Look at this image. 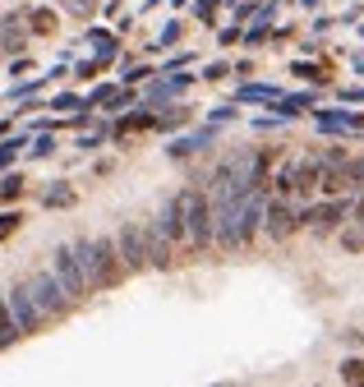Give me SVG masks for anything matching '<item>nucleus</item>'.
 Listing matches in <instances>:
<instances>
[{
  "label": "nucleus",
  "instance_id": "nucleus-5",
  "mask_svg": "<svg viewBox=\"0 0 364 387\" xmlns=\"http://www.w3.org/2000/svg\"><path fill=\"white\" fill-rule=\"evenodd\" d=\"M120 258L129 267H148V235H143V221H129L120 231Z\"/></svg>",
  "mask_w": 364,
  "mask_h": 387
},
{
  "label": "nucleus",
  "instance_id": "nucleus-7",
  "mask_svg": "<svg viewBox=\"0 0 364 387\" xmlns=\"http://www.w3.org/2000/svg\"><path fill=\"white\" fill-rule=\"evenodd\" d=\"M14 318H19V327H42V318H37V309H32V300H28L23 286L14 291Z\"/></svg>",
  "mask_w": 364,
  "mask_h": 387
},
{
  "label": "nucleus",
  "instance_id": "nucleus-8",
  "mask_svg": "<svg viewBox=\"0 0 364 387\" xmlns=\"http://www.w3.org/2000/svg\"><path fill=\"white\" fill-rule=\"evenodd\" d=\"M65 10L83 19V14H92V0H65Z\"/></svg>",
  "mask_w": 364,
  "mask_h": 387
},
{
  "label": "nucleus",
  "instance_id": "nucleus-1",
  "mask_svg": "<svg viewBox=\"0 0 364 387\" xmlns=\"http://www.w3.org/2000/svg\"><path fill=\"white\" fill-rule=\"evenodd\" d=\"M175 221H180V240L184 245L203 249L208 240H213V208H208V199H203L198 189H184L180 199H175Z\"/></svg>",
  "mask_w": 364,
  "mask_h": 387
},
{
  "label": "nucleus",
  "instance_id": "nucleus-9",
  "mask_svg": "<svg viewBox=\"0 0 364 387\" xmlns=\"http://www.w3.org/2000/svg\"><path fill=\"white\" fill-rule=\"evenodd\" d=\"M10 337H14V323H10V318H5V309H0V346H5Z\"/></svg>",
  "mask_w": 364,
  "mask_h": 387
},
{
  "label": "nucleus",
  "instance_id": "nucleus-6",
  "mask_svg": "<svg viewBox=\"0 0 364 387\" xmlns=\"http://www.w3.org/2000/svg\"><path fill=\"white\" fill-rule=\"evenodd\" d=\"M290 226H295V212H290L286 203H272V208H268V231H272V235H290Z\"/></svg>",
  "mask_w": 364,
  "mask_h": 387
},
{
  "label": "nucleus",
  "instance_id": "nucleus-4",
  "mask_svg": "<svg viewBox=\"0 0 364 387\" xmlns=\"http://www.w3.org/2000/svg\"><path fill=\"white\" fill-rule=\"evenodd\" d=\"M56 277H61V286L69 291V300H78V295L92 291V281H88V272H83L74 249H61V254H56Z\"/></svg>",
  "mask_w": 364,
  "mask_h": 387
},
{
  "label": "nucleus",
  "instance_id": "nucleus-3",
  "mask_svg": "<svg viewBox=\"0 0 364 387\" xmlns=\"http://www.w3.org/2000/svg\"><path fill=\"white\" fill-rule=\"evenodd\" d=\"M78 263H83V272H88L92 286H116L120 281V263H116V249L107 245V240H92V245H78Z\"/></svg>",
  "mask_w": 364,
  "mask_h": 387
},
{
  "label": "nucleus",
  "instance_id": "nucleus-2",
  "mask_svg": "<svg viewBox=\"0 0 364 387\" xmlns=\"http://www.w3.org/2000/svg\"><path fill=\"white\" fill-rule=\"evenodd\" d=\"M23 291H28V300H32V309H37V318H42V323L61 318L65 305H69V291H65L61 277H51V272H37Z\"/></svg>",
  "mask_w": 364,
  "mask_h": 387
}]
</instances>
